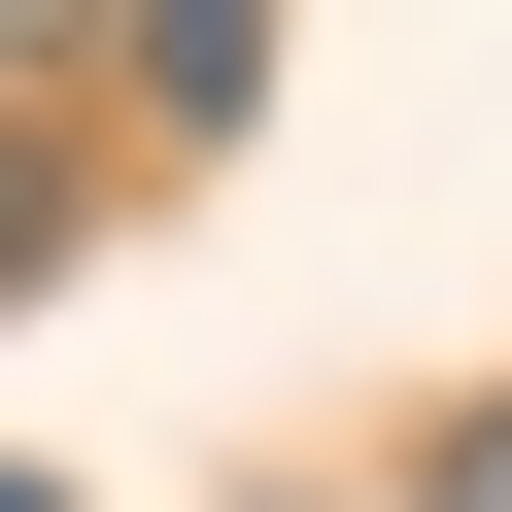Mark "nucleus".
Instances as JSON below:
<instances>
[{
    "label": "nucleus",
    "instance_id": "nucleus-1",
    "mask_svg": "<svg viewBox=\"0 0 512 512\" xmlns=\"http://www.w3.org/2000/svg\"><path fill=\"white\" fill-rule=\"evenodd\" d=\"M444 512H512V410H478V444H444Z\"/></svg>",
    "mask_w": 512,
    "mask_h": 512
}]
</instances>
